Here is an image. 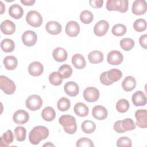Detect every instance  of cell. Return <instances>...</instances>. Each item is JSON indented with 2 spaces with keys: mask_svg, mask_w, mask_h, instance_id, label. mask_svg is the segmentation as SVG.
Segmentation results:
<instances>
[{
  "mask_svg": "<svg viewBox=\"0 0 147 147\" xmlns=\"http://www.w3.org/2000/svg\"><path fill=\"white\" fill-rule=\"evenodd\" d=\"M93 18V14L91 11L87 10H83L80 14V20L84 24L91 23L92 21Z\"/></svg>",
  "mask_w": 147,
  "mask_h": 147,
  "instance_id": "37",
  "label": "cell"
},
{
  "mask_svg": "<svg viewBox=\"0 0 147 147\" xmlns=\"http://www.w3.org/2000/svg\"><path fill=\"white\" fill-rule=\"evenodd\" d=\"M131 140L127 137H121L117 141V146L118 147H131Z\"/></svg>",
  "mask_w": 147,
  "mask_h": 147,
  "instance_id": "44",
  "label": "cell"
},
{
  "mask_svg": "<svg viewBox=\"0 0 147 147\" xmlns=\"http://www.w3.org/2000/svg\"><path fill=\"white\" fill-rule=\"evenodd\" d=\"M127 29L125 25L122 24H117L112 28L111 32L115 36H122L126 32Z\"/></svg>",
  "mask_w": 147,
  "mask_h": 147,
  "instance_id": "34",
  "label": "cell"
},
{
  "mask_svg": "<svg viewBox=\"0 0 147 147\" xmlns=\"http://www.w3.org/2000/svg\"><path fill=\"white\" fill-rule=\"evenodd\" d=\"M77 147L80 146H85V147H91L94 146V145L92 141L88 138L87 137H83L79 139L76 144Z\"/></svg>",
  "mask_w": 147,
  "mask_h": 147,
  "instance_id": "43",
  "label": "cell"
},
{
  "mask_svg": "<svg viewBox=\"0 0 147 147\" xmlns=\"http://www.w3.org/2000/svg\"><path fill=\"white\" fill-rule=\"evenodd\" d=\"M133 28L134 30L138 32L144 31L146 28V22L142 18L137 19L133 24Z\"/></svg>",
  "mask_w": 147,
  "mask_h": 147,
  "instance_id": "41",
  "label": "cell"
},
{
  "mask_svg": "<svg viewBox=\"0 0 147 147\" xmlns=\"http://www.w3.org/2000/svg\"><path fill=\"white\" fill-rule=\"evenodd\" d=\"M9 14L12 18L17 20L22 17L24 10L20 5L16 3L10 6L9 9Z\"/></svg>",
  "mask_w": 147,
  "mask_h": 147,
  "instance_id": "21",
  "label": "cell"
},
{
  "mask_svg": "<svg viewBox=\"0 0 147 147\" xmlns=\"http://www.w3.org/2000/svg\"><path fill=\"white\" fill-rule=\"evenodd\" d=\"M74 110L77 115L82 117H86L88 114L89 112L88 106L82 102H78L76 103L74 106Z\"/></svg>",
  "mask_w": 147,
  "mask_h": 147,
  "instance_id": "24",
  "label": "cell"
},
{
  "mask_svg": "<svg viewBox=\"0 0 147 147\" xmlns=\"http://www.w3.org/2000/svg\"><path fill=\"white\" fill-rule=\"evenodd\" d=\"M14 140V135L11 130H7L1 137V145L3 144V146H6L11 144Z\"/></svg>",
  "mask_w": 147,
  "mask_h": 147,
  "instance_id": "32",
  "label": "cell"
},
{
  "mask_svg": "<svg viewBox=\"0 0 147 147\" xmlns=\"http://www.w3.org/2000/svg\"><path fill=\"white\" fill-rule=\"evenodd\" d=\"M132 102L136 106H143L146 103V96L144 92L137 91L132 96Z\"/></svg>",
  "mask_w": 147,
  "mask_h": 147,
  "instance_id": "15",
  "label": "cell"
},
{
  "mask_svg": "<svg viewBox=\"0 0 147 147\" xmlns=\"http://www.w3.org/2000/svg\"><path fill=\"white\" fill-rule=\"evenodd\" d=\"M129 102L125 99H119L116 104L117 110L121 113L126 112L129 108Z\"/></svg>",
  "mask_w": 147,
  "mask_h": 147,
  "instance_id": "36",
  "label": "cell"
},
{
  "mask_svg": "<svg viewBox=\"0 0 147 147\" xmlns=\"http://www.w3.org/2000/svg\"><path fill=\"white\" fill-rule=\"evenodd\" d=\"M147 10V4L145 0H136L132 5L131 10L135 15H142Z\"/></svg>",
  "mask_w": 147,
  "mask_h": 147,
  "instance_id": "10",
  "label": "cell"
},
{
  "mask_svg": "<svg viewBox=\"0 0 147 147\" xmlns=\"http://www.w3.org/2000/svg\"><path fill=\"white\" fill-rule=\"evenodd\" d=\"M109 24L106 20H102L99 21L94 27V32L97 36L100 37L104 36L108 31Z\"/></svg>",
  "mask_w": 147,
  "mask_h": 147,
  "instance_id": "12",
  "label": "cell"
},
{
  "mask_svg": "<svg viewBox=\"0 0 147 147\" xmlns=\"http://www.w3.org/2000/svg\"><path fill=\"white\" fill-rule=\"evenodd\" d=\"M3 64L6 69L13 70L17 67L18 61L14 56H7L3 59Z\"/></svg>",
  "mask_w": 147,
  "mask_h": 147,
  "instance_id": "27",
  "label": "cell"
},
{
  "mask_svg": "<svg viewBox=\"0 0 147 147\" xmlns=\"http://www.w3.org/2000/svg\"><path fill=\"white\" fill-rule=\"evenodd\" d=\"M123 59L122 53L117 50H113L109 52L107 56V60L109 64L111 65H119Z\"/></svg>",
  "mask_w": 147,
  "mask_h": 147,
  "instance_id": "9",
  "label": "cell"
},
{
  "mask_svg": "<svg viewBox=\"0 0 147 147\" xmlns=\"http://www.w3.org/2000/svg\"><path fill=\"white\" fill-rule=\"evenodd\" d=\"M72 63L78 69H83L86 67V62L84 57L79 53H76L72 57Z\"/></svg>",
  "mask_w": 147,
  "mask_h": 147,
  "instance_id": "25",
  "label": "cell"
},
{
  "mask_svg": "<svg viewBox=\"0 0 147 147\" xmlns=\"http://www.w3.org/2000/svg\"><path fill=\"white\" fill-rule=\"evenodd\" d=\"M89 3L94 8H100L103 6V0H90Z\"/></svg>",
  "mask_w": 147,
  "mask_h": 147,
  "instance_id": "47",
  "label": "cell"
},
{
  "mask_svg": "<svg viewBox=\"0 0 147 147\" xmlns=\"http://www.w3.org/2000/svg\"><path fill=\"white\" fill-rule=\"evenodd\" d=\"M42 105V100L38 95H32L26 100V106L31 111H36L40 109Z\"/></svg>",
  "mask_w": 147,
  "mask_h": 147,
  "instance_id": "6",
  "label": "cell"
},
{
  "mask_svg": "<svg viewBox=\"0 0 147 147\" xmlns=\"http://www.w3.org/2000/svg\"><path fill=\"white\" fill-rule=\"evenodd\" d=\"M122 126L123 129L126 131L132 130L136 129V125L133 120L131 118H126L121 122Z\"/></svg>",
  "mask_w": 147,
  "mask_h": 147,
  "instance_id": "42",
  "label": "cell"
},
{
  "mask_svg": "<svg viewBox=\"0 0 147 147\" xmlns=\"http://www.w3.org/2000/svg\"><path fill=\"white\" fill-rule=\"evenodd\" d=\"M54 146V145L48 142V143H47V144H45L44 145H43V146Z\"/></svg>",
  "mask_w": 147,
  "mask_h": 147,
  "instance_id": "51",
  "label": "cell"
},
{
  "mask_svg": "<svg viewBox=\"0 0 147 147\" xmlns=\"http://www.w3.org/2000/svg\"><path fill=\"white\" fill-rule=\"evenodd\" d=\"M82 131L86 134H91L93 133L96 129L95 123L90 120L84 121L81 125Z\"/></svg>",
  "mask_w": 147,
  "mask_h": 147,
  "instance_id": "31",
  "label": "cell"
},
{
  "mask_svg": "<svg viewBox=\"0 0 147 147\" xmlns=\"http://www.w3.org/2000/svg\"><path fill=\"white\" fill-rule=\"evenodd\" d=\"M41 116L45 121L48 122L52 121L56 117L55 110L52 107H46L42 110Z\"/></svg>",
  "mask_w": 147,
  "mask_h": 147,
  "instance_id": "28",
  "label": "cell"
},
{
  "mask_svg": "<svg viewBox=\"0 0 147 147\" xmlns=\"http://www.w3.org/2000/svg\"><path fill=\"white\" fill-rule=\"evenodd\" d=\"M136 86V80L131 76H126L122 82V87L125 91H130L134 89Z\"/></svg>",
  "mask_w": 147,
  "mask_h": 147,
  "instance_id": "23",
  "label": "cell"
},
{
  "mask_svg": "<svg viewBox=\"0 0 147 147\" xmlns=\"http://www.w3.org/2000/svg\"><path fill=\"white\" fill-rule=\"evenodd\" d=\"M80 32L79 24L75 21H69L65 26V33L69 37H76Z\"/></svg>",
  "mask_w": 147,
  "mask_h": 147,
  "instance_id": "14",
  "label": "cell"
},
{
  "mask_svg": "<svg viewBox=\"0 0 147 147\" xmlns=\"http://www.w3.org/2000/svg\"><path fill=\"white\" fill-rule=\"evenodd\" d=\"M83 97L88 102H94L99 97V91L95 87H88L84 90Z\"/></svg>",
  "mask_w": 147,
  "mask_h": 147,
  "instance_id": "7",
  "label": "cell"
},
{
  "mask_svg": "<svg viewBox=\"0 0 147 147\" xmlns=\"http://www.w3.org/2000/svg\"><path fill=\"white\" fill-rule=\"evenodd\" d=\"M58 72L61 75L63 79H67L71 76L72 68L68 64H64L59 67Z\"/></svg>",
  "mask_w": 147,
  "mask_h": 147,
  "instance_id": "33",
  "label": "cell"
},
{
  "mask_svg": "<svg viewBox=\"0 0 147 147\" xmlns=\"http://www.w3.org/2000/svg\"><path fill=\"white\" fill-rule=\"evenodd\" d=\"M59 122L64 127V131L69 134H73L77 130L76 119L70 115H63L59 119Z\"/></svg>",
  "mask_w": 147,
  "mask_h": 147,
  "instance_id": "2",
  "label": "cell"
},
{
  "mask_svg": "<svg viewBox=\"0 0 147 147\" xmlns=\"http://www.w3.org/2000/svg\"><path fill=\"white\" fill-rule=\"evenodd\" d=\"M0 88L6 94H13L16 89L15 83L7 77L1 75L0 76Z\"/></svg>",
  "mask_w": 147,
  "mask_h": 147,
  "instance_id": "4",
  "label": "cell"
},
{
  "mask_svg": "<svg viewBox=\"0 0 147 147\" xmlns=\"http://www.w3.org/2000/svg\"><path fill=\"white\" fill-rule=\"evenodd\" d=\"M21 2L25 6H32L35 3L34 0H21Z\"/></svg>",
  "mask_w": 147,
  "mask_h": 147,
  "instance_id": "49",
  "label": "cell"
},
{
  "mask_svg": "<svg viewBox=\"0 0 147 147\" xmlns=\"http://www.w3.org/2000/svg\"><path fill=\"white\" fill-rule=\"evenodd\" d=\"M1 32L6 35L13 34L16 31V25L11 21L6 20L3 21L1 24Z\"/></svg>",
  "mask_w": 147,
  "mask_h": 147,
  "instance_id": "19",
  "label": "cell"
},
{
  "mask_svg": "<svg viewBox=\"0 0 147 147\" xmlns=\"http://www.w3.org/2000/svg\"><path fill=\"white\" fill-rule=\"evenodd\" d=\"M44 71L42 64L38 61H33L31 63L28 67V72L29 74L33 76L41 75Z\"/></svg>",
  "mask_w": 147,
  "mask_h": 147,
  "instance_id": "17",
  "label": "cell"
},
{
  "mask_svg": "<svg viewBox=\"0 0 147 147\" xmlns=\"http://www.w3.org/2000/svg\"><path fill=\"white\" fill-rule=\"evenodd\" d=\"M107 109L101 105H96L94 106L92 110V116L96 119L103 120L107 117Z\"/></svg>",
  "mask_w": 147,
  "mask_h": 147,
  "instance_id": "16",
  "label": "cell"
},
{
  "mask_svg": "<svg viewBox=\"0 0 147 147\" xmlns=\"http://www.w3.org/2000/svg\"><path fill=\"white\" fill-rule=\"evenodd\" d=\"M146 39L147 34H146L141 36V37L139 38V42L141 46L144 49H146Z\"/></svg>",
  "mask_w": 147,
  "mask_h": 147,
  "instance_id": "48",
  "label": "cell"
},
{
  "mask_svg": "<svg viewBox=\"0 0 147 147\" xmlns=\"http://www.w3.org/2000/svg\"><path fill=\"white\" fill-rule=\"evenodd\" d=\"M49 82L54 86H59L63 82V78L59 72H53L49 75Z\"/></svg>",
  "mask_w": 147,
  "mask_h": 147,
  "instance_id": "38",
  "label": "cell"
},
{
  "mask_svg": "<svg viewBox=\"0 0 147 147\" xmlns=\"http://www.w3.org/2000/svg\"><path fill=\"white\" fill-rule=\"evenodd\" d=\"M1 14H2L3 11L5 10V6L2 1H1Z\"/></svg>",
  "mask_w": 147,
  "mask_h": 147,
  "instance_id": "50",
  "label": "cell"
},
{
  "mask_svg": "<svg viewBox=\"0 0 147 147\" xmlns=\"http://www.w3.org/2000/svg\"><path fill=\"white\" fill-rule=\"evenodd\" d=\"M57 106L60 111H65L70 108L71 103L68 98L65 97H62L59 99L57 103Z\"/></svg>",
  "mask_w": 147,
  "mask_h": 147,
  "instance_id": "35",
  "label": "cell"
},
{
  "mask_svg": "<svg viewBox=\"0 0 147 147\" xmlns=\"http://www.w3.org/2000/svg\"><path fill=\"white\" fill-rule=\"evenodd\" d=\"M64 91L70 96H75L79 94V89L78 84L75 82H67L64 85Z\"/></svg>",
  "mask_w": 147,
  "mask_h": 147,
  "instance_id": "20",
  "label": "cell"
},
{
  "mask_svg": "<svg viewBox=\"0 0 147 147\" xmlns=\"http://www.w3.org/2000/svg\"><path fill=\"white\" fill-rule=\"evenodd\" d=\"M100 81L103 84L106 86H109L113 84L107 78V71L103 72L101 74L100 76Z\"/></svg>",
  "mask_w": 147,
  "mask_h": 147,
  "instance_id": "45",
  "label": "cell"
},
{
  "mask_svg": "<svg viewBox=\"0 0 147 147\" xmlns=\"http://www.w3.org/2000/svg\"><path fill=\"white\" fill-rule=\"evenodd\" d=\"M26 130L24 127L17 126L14 129V134L16 140L18 141H23L26 138Z\"/></svg>",
  "mask_w": 147,
  "mask_h": 147,
  "instance_id": "40",
  "label": "cell"
},
{
  "mask_svg": "<svg viewBox=\"0 0 147 147\" xmlns=\"http://www.w3.org/2000/svg\"><path fill=\"white\" fill-rule=\"evenodd\" d=\"M120 46L125 51H130L134 46V41L130 38H124L120 41Z\"/></svg>",
  "mask_w": 147,
  "mask_h": 147,
  "instance_id": "39",
  "label": "cell"
},
{
  "mask_svg": "<svg viewBox=\"0 0 147 147\" xmlns=\"http://www.w3.org/2000/svg\"><path fill=\"white\" fill-rule=\"evenodd\" d=\"M1 48L5 52H11L15 48V44L12 40L5 38L1 41Z\"/></svg>",
  "mask_w": 147,
  "mask_h": 147,
  "instance_id": "30",
  "label": "cell"
},
{
  "mask_svg": "<svg viewBox=\"0 0 147 147\" xmlns=\"http://www.w3.org/2000/svg\"><path fill=\"white\" fill-rule=\"evenodd\" d=\"M26 21L30 26L37 28L42 25V17L38 11L36 10H30L26 14Z\"/></svg>",
  "mask_w": 147,
  "mask_h": 147,
  "instance_id": "5",
  "label": "cell"
},
{
  "mask_svg": "<svg viewBox=\"0 0 147 147\" xmlns=\"http://www.w3.org/2000/svg\"><path fill=\"white\" fill-rule=\"evenodd\" d=\"M53 59L58 62H63L67 60L68 54L65 49L61 47H57L53 51Z\"/></svg>",
  "mask_w": 147,
  "mask_h": 147,
  "instance_id": "22",
  "label": "cell"
},
{
  "mask_svg": "<svg viewBox=\"0 0 147 147\" xmlns=\"http://www.w3.org/2000/svg\"><path fill=\"white\" fill-rule=\"evenodd\" d=\"M49 130L44 126L34 127L29 134V140L32 144L37 145L43 140L46 139L49 136Z\"/></svg>",
  "mask_w": 147,
  "mask_h": 147,
  "instance_id": "1",
  "label": "cell"
},
{
  "mask_svg": "<svg viewBox=\"0 0 147 147\" xmlns=\"http://www.w3.org/2000/svg\"><path fill=\"white\" fill-rule=\"evenodd\" d=\"M121 122L122 121L119 120V121H117V122H115V123L114 124L113 127L114 130L119 133H123L125 132H126V131L123 129L122 126V124H121Z\"/></svg>",
  "mask_w": 147,
  "mask_h": 147,
  "instance_id": "46",
  "label": "cell"
},
{
  "mask_svg": "<svg viewBox=\"0 0 147 147\" xmlns=\"http://www.w3.org/2000/svg\"><path fill=\"white\" fill-rule=\"evenodd\" d=\"M122 76V72L118 69L113 68L107 71V78L109 80L114 83L119 80Z\"/></svg>",
  "mask_w": 147,
  "mask_h": 147,
  "instance_id": "29",
  "label": "cell"
},
{
  "mask_svg": "<svg viewBox=\"0 0 147 147\" xmlns=\"http://www.w3.org/2000/svg\"><path fill=\"white\" fill-rule=\"evenodd\" d=\"M135 117L137 121L136 124L141 128L147 127V113L145 109L137 110L135 113Z\"/></svg>",
  "mask_w": 147,
  "mask_h": 147,
  "instance_id": "11",
  "label": "cell"
},
{
  "mask_svg": "<svg viewBox=\"0 0 147 147\" xmlns=\"http://www.w3.org/2000/svg\"><path fill=\"white\" fill-rule=\"evenodd\" d=\"M45 29L48 33L53 35H56L61 32L62 27L58 22L55 21H51L47 23Z\"/></svg>",
  "mask_w": 147,
  "mask_h": 147,
  "instance_id": "18",
  "label": "cell"
},
{
  "mask_svg": "<svg viewBox=\"0 0 147 147\" xmlns=\"http://www.w3.org/2000/svg\"><path fill=\"white\" fill-rule=\"evenodd\" d=\"M106 7L109 11H118L121 13H125L128 10V1L108 0Z\"/></svg>",
  "mask_w": 147,
  "mask_h": 147,
  "instance_id": "3",
  "label": "cell"
},
{
  "mask_svg": "<svg viewBox=\"0 0 147 147\" xmlns=\"http://www.w3.org/2000/svg\"><path fill=\"white\" fill-rule=\"evenodd\" d=\"M29 119V115L28 113L24 110H18L16 111L13 115L14 122L18 125L25 124L28 121Z\"/></svg>",
  "mask_w": 147,
  "mask_h": 147,
  "instance_id": "13",
  "label": "cell"
},
{
  "mask_svg": "<svg viewBox=\"0 0 147 147\" xmlns=\"http://www.w3.org/2000/svg\"><path fill=\"white\" fill-rule=\"evenodd\" d=\"M88 58L92 64L100 63L103 60V54L99 51H93L88 53Z\"/></svg>",
  "mask_w": 147,
  "mask_h": 147,
  "instance_id": "26",
  "label": "cell"
},
{
  "mask_svg": "<svg viewBox=\"0 0 147 147\" xmlns=\"http://www.w3.org/2000/svg\"><path fill=\"white\" fill-rule=\"evenodd\" d=\"M37 40L36 33L32 30L25 31L22 36V41L24 44L28 47L34 45Z\"/></svg>",
  "mask_w": 147,
  "mask_h": 147,
  "instance_id": "8",
  "label": "cell"
}]
</instances>
